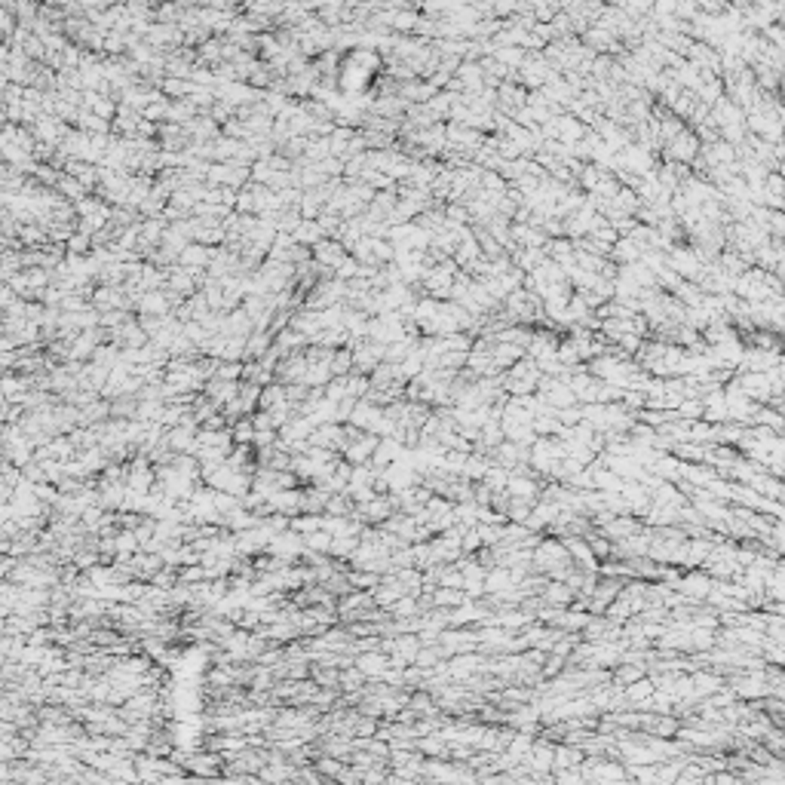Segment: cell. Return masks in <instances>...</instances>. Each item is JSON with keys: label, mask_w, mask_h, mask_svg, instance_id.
Listing matches in <instances>:
<instances>
[{"label": "cell", "mask_w": 785, "mask_h": 785, "mask_svg": "<svg viewBox=\"0 0 785 785\" xmlns=\"http://www.w3.org/2000/svg\"><path fill=\"white\" fill-rule=\"evenodd\" d=\"M402 454V445H399V436H384L381 442H377L375 454H371V463H375L377 469L384 467H392V460Z\"/></svg>", "instance_id": "obj_2"}, {"label": "cell", "mask_w": 785, "mask_h": 785, "mask_svg": "<svg viewBox=\"0 0 785 785\" xmlns=\"http://www.w3.org/2000/svg\"><path fill=\"white\" fill-rule=\"evenodd\" d=\"M356 666L366 672V678H381L392 666V660H390V653H384L381 647H375V651H362L356 656Z\"/></svg>", "instance_id": "obj_1"}, {"label": "cell", "mask_w": 785, "mask_h": 785, "mask_svg": "<svg viewBox=\"0 0 785 785\" xmlns=\"http://www.w3.org/2000/svg\"><path fill=\"white\" fill-rule=\"evenodd\" d=\"M280 405H289V396H285V387L282 384H264L261 390V402L258 408H280Z\"/></svg>", "instance_id": "obj_3"}, {"label": "cell", "mask_w": 785, "mask_h": 785, "mask_svg": "<svg viewBox=\"0 0 785 785\" xmlns=\"http://www.w3.org/2000/svg\"><path fill=\"white\" fill-rule=\"evenodd\" d=\"M231 433H233V442L237 445H252L255 439V420L252 417H240L231 424Z\"/></svg>", "instance_id": "obj_4"}]
</instances>
